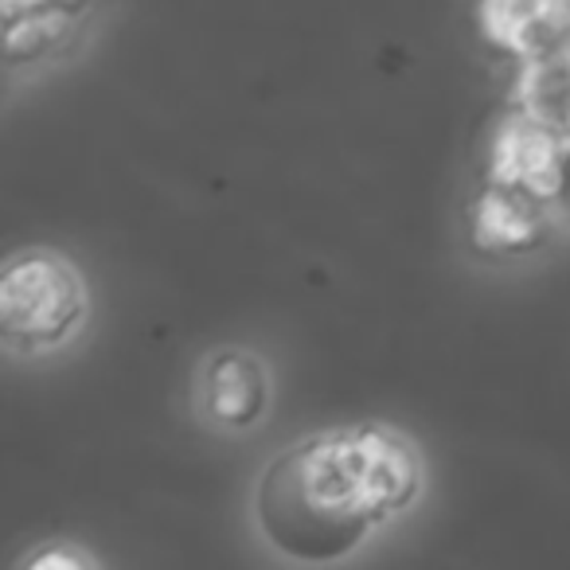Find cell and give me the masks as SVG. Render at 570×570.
I'll return each instance as SVG.
<instances>
[{"label":"cell","instance_id":"obj_7","mask_svg":"<svg viewBox=\"0 0 570 570\" xmlns=\"http://www.w3.org/2000/svg\"><path fill=\"white\" fill-rule=\"evenodd\" d=\"M75 12L63 9H32L17 12V17H4V56L9 63H32L43 51H51L63 40L67 24H71Z\"/></svg>","mask_w":570,"mask_h":570},{"label":"cell","instance_id":"obj_4","mask_svg":"<svg viewBox=\"0 0 570 570\" xmlns=\"http://www.w3.org/2000/svg\"><path fill=\"white\" fill-rule=\"evenodd\" d=\"M269 367L254 348L223 344L212 348L199 367L196 411L219 434H246L262 426L269 411Z\"/></svg>","mask_w":570,"mask_h":570},{"label":"cell","instance_id":"obj_9","mask_svg":"<svg viewBox=\"0 0 570 570\" xmlns=\"http://www.w3.org/2000/svg\"><path fill=\"white\" fill-rule=\"evenodd\" d=\"M87 0H4V17H17V12H32V9H63V12H79Z\"/></svg>","mask_w":570,"mask_h":570},{"label":"cell","instance_id":"obj_3","mask_svg":"<svg viewBox=\"0 0 570 570\" xmlns=\"http://www.w3.org/2000/svg\"><path fill=\"white\" fill-rule=\"evenodd\" d=\"M570 173V134L535 118V114L512 110L492 126L484 145V180L515 188L539 204H559L567 196Z\"/></svg>","mask_w":570,"mask_h":570},{"label":"cell","instance_id":"obj_1","mask_svg":"<svg viewBox=\"0 0 570 570\" xmlns=\"http://www.w3.org/2000/svg\"><path fill=\"white\" fill-rule=\"evenodd\" d=\"M414 442L383 422L336 426L277 453L254 489V520L277 554L341 562L422 497Z\"/></svg>","mask_w":570,"mask_h":570},{"label":"cell","instance_id":"obj_2","mask_svg":"<svg viewBox=\"0 0 570 570\" xmlns=\"http://www.w3.org/2000/svg\"><path fill=\"white\" fill-rule=\"evenodd\" d=\"M90 317V285L71 254L24 246L0 266V336L12 352L48 356L82 333Z\"/></svg>","mask_w":570,"mask_h":570},{"label":"cell","instance_id":"obj_5","mask_svg":"<svg viewBox=\"0 0 570 570\" xmlns=\"http://www.w3.org/2000/svg\"><path fill=\"white\" fill-rule=\"evenodd\" d=\"M547 204L504 184H481L465 212V238L476 258H520L547 243Z\"/></svg>","mask_w":570,"mask_h":570},{"label":"cell","instance_id":"obj_6","mask_svg":"<svg viewBox=\"0 0 570 570\" xmlns=\"http://www.w3.org/2000/svg\"><path fill=\"white\" fill-rule=\"evenodd\" d=\"M515 106L570 134V48L523 59L515 79Z\"/></svg>","mask_w":570,"mask_h":570},{"label":"cell","instance_id":"obj_8","mask_svg":"<svg viewBox=\"0 0 570 570\" xmlns=\"http://www.w3.org/2000/svg\"><path fill=\"white\" fill-rule=\"evenodd\" d=\"M20 567L24 570H90V567H102V559L75 543H48L28 554V559H20Z\"/></svg>","mask_w":570,"mask_h":570},{"label":"cell","instance_id":"obj_10","mask_svg":"<svg viewBox=\"0 0 570 570\" xmlns=\"http://www.w3.org/2000/svg\"><path fill=\"white\" fill-rule=\"evenodd\" d=\"M562 199H567V204H570V173H567V196H562Z\"/></svg>","mask_w":570,"mask_h":570}]
</instances>
